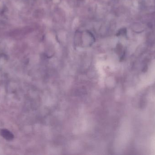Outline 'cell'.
<instances>
[{"label": "cell", "mask_w": 155, "mask_h": 155, "mask_svg": "<svg viewBox=\"0 0 155 155\" xmlns=\"http://www.w3.org/2000/svg\"><path fill=\"white\" fill-rule=\"evenodd\" d=\"M0 135L7 141H12L14 137L12 133L6 129H0Z\"/></svg>", "instance_id": "6da1fadb"}]
</instances>
